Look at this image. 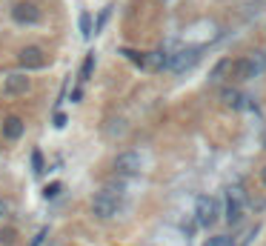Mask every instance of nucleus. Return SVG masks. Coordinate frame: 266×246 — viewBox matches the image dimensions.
I'll return each instance as SVG.
<instances>
[{
    "instance_id": "1",
    "label": "nucleus",
    "mask_w": 266,
    "mask_h": 246,
    "mask_svg": "<svg viewBox=\"0 0 266 246\" xmlns=\"http://www.w3.org/2000/svg\"><path fill=\"white\" fill-rule=\"evenodd\" d=\"M120 209H123V192L117 186H103L92 200V212L98 215L100 220H109V218L120 215Z\"/></svg>"
},
{
    "instance_id": "2",
    "label": "nucleus",
    "mask_w": 266,
    "mask_h": 246,
    "mask_svg": "<svg viewBox=\"0 0 266 246\" xmlns=\"http://www.w3.org/2000/svg\"><path fill=\"white\" fill-rule=\"evenodd\" d=\"M143 169H146V161H143V155L134 152V149L120 152V155L115 158V172L117 175H129V178H134V175H140Z\"/></svg>"
},
{
    "instance_id": "3",
    "label": "nucleus",
    "mask_w": 266,
    "mask_h": 246,
    "mask_svg": "<svg viewBox=\"0 0 266 246\" xmlns=\"http://www.w3.org/2000/svg\"><path fill=\"white\" fill-rule=\"evenodd\" d=\"M217 215H220V206H217L215 197L200 195L195 200V220H198V226H212L217 220Z\"/></svg>"
},
{
    "instance_id": "4",
    "label": "nucleus",
    "mask_w": 266,
    "mask_h": 246,
    "mask_svg": "<svg viewBox=\"0 0 266 246\" xmlns=\"http://www.w3.org/2000/svg\"><path fill=\"white\" fill-rule=\"evenodd\" d=\"M198 60H200V49H181V52H175V55H169L166 69H172L175 75H181V72H189Z\"/></svg>"
},
{
    "instance_id": "5",
    "label": "nucleus",
    "mask_w": 266,
    "mask_h": 246,
    "mask_svg": "<svg viewBox=\"0 0 266 246\" xmlns=\"http://www.w3.org/2000/svg\"><path fill=\"white\" fill-rule=\"evenodd\" d=\"M243 203H246L243 189H240V186H232V189L226 192V220H229V223H238V220H240Z\"/></svg>"
},
{
    "instance_id": "6",
    "label": "nucleus",
    "mask_w": 266,
    "mask_h": 246,
    "mask_svg": "<svg viewBox=\"0 0 266 246\" xmlns=\"http://www.w3.org/2000/svg\"><path fill=\"white\" fill-rule=\"evenodd\" d=\"M264 72H266V55H264V52H252L249 60L240 63V78H246V81L258 78V75H264Z\"/></svg>"
},
{
    "instance_id": "7",
    "label": "nucleus",
    "mask_w": 266,
    "mask_h": 246,
    "mask_svg": "<svg viewBox=\"0 0 266 246\" xmlns=\"http://www.w3.org/2000/svg\"><path fill=\"white\" fill-rule=\"evenodd\" d=\"M12 17H15V23H23V26H32L40 20V9L34 6V3H15V9H12Z\"/></svg>"
},
{
    "instance_id": "8",
    "label": "nucleus",
    "mask_w": 266,
    "mask_h": 246,
    "mask_svg": "<svg viewBox=\"0 0 266 246\" xmlns=\"http://www.w3.org/2000/svg\"><path fill=\"white\" fill-rule=\"evenodd\" d=\"M29 86H32L29 78H26V75H20V72H17V75H9L6 83H3L6 95H26V92H29Z\"/></svg>"
},
{
    "instance_id": "9",
    "label": "nucleus",
    "mask_w": 266,
    "mask_h": 246,
    "mask_svg": "<svg viewBox=\"0 0 266 246\" xmlns=\"http://www.w3.org/2000/svg\"><path fill=\"white\" fill-rule=\"evenodd\" d=\"M20 63L26 66V69H37V66L46 63V57H43V52L37 49V46H29V49L20 52Z\"/></svg>"
},
{
    "instance_id": "10",
    "label": "nucleus",
    "mask_w": 266,
    "mask_h": 246,
    "mask_svg": "<svg viewBox=\"0 0 266 246\" xmlns=\"http://www.w3.org/2000/svg\"><path fill=\"white\" fill-rule=\"evenodd\" d=\"M23 120L20 117H15V115H9L6 120H3V135L9 137V140H17V137H23Z\"/></svg>"
},
{
    "instance_id": "11",
    "label": "nucleus",
    "mask_w": 266,
    "mask_h": 246,
    "mask_svg": "<svg viewBox=\"0 0 266 246\" xmlns=\"http://www.w3.org/2000/svg\"><path fill=\"white\" fill-rule=\"evenodd\" d=\"M220 100H223L229 109H243V106H246V98H243L238 89H223V92H220Z\"/></svg>"
},
{
    "instance_id": "12",
    "label": "nucleus",
    "mask_w": 266,
    "mask_h": 246,
    "mask_svg": "<svg viewBox=\"0 0 266 246\" xmlns=\"http://www.w3.org/2000/svg\"><path fill=\"white\" fill-rule=\"evenodd\" d=\"M78 29H80V34H83V40L95 37V20H92L89 12H80V17H78Z\"/></svg>"
},
{
    "instance_id": "13",
    "label": "nucleus",
    "mask_w": 266,
    "mask_h": 246,
    "mask_svg": "<svg viewBox=\"0 0 266 246\" xmlns=\"http://www.w3.org/2000/svg\"><path fill=\"white\" fill-rule=\"evenodd\" d=\"M169 63V55H163V52H152L149 60H146V66H152V69H166Z\"/></svg>"
},
{
    "instance_id": "14",
    "label": "nucleus",
    "mask_w": 266,
    "mask_h": 246,
    "mask_svg": "<svg viewBox=\"0 0 266 246\" xmlns=\"http://www.w3.org/2000/svg\"><path fill=\"white\" fill-rule=\"evenodd\" d=\"M32 172L34 175H43V172H46V161H43V152H40V149L32 152Z\"/></svg>"
},
{
    "instance_id": "15",
    "label": "nucleus",
    "mask_w": 266,
    "mask_h": 246,
    "mask_svg": "<svg viewBox=\"0 0 266 246\" xmlns=\"http://www.w3.org/2000/svg\"><path fill=\"white\" fill-rule=\"evenodd\" d=\"M92 72H95V55H86L83 66H80V81H89Z\"/></svg>"
},
{
    "instance_id": "16",
    "label": "nucleus",
    "mask_w": 266,
    "mask_h": 246,
    "mask_svg": "<svg viewBox=\"0 0 266 246\" xmlns=\"http://www.w3.org/2000/svg\"><path fill=\"white\" fill-rule=\"evenodd\" d=\"M229 60H220V63L215 66V69H212V81H217V78H223V75H226V72H229Z\"/></svg>"
},
{
    "instance_id": "17",
    "label": "nucleus",
    "mask_w": 266,
    "mask_h": 246,
    "mask_svg": "<svg viewBox=\"0 0 266 246\" xmlns=\"http://www.w3.org/2000/svg\"><path fill=\"white\" fill-rule=\"evenodd\" d=\"M209 246H235V241H232V235H217V238L209 241Z\"/></svg>"
},
{
    "instance_id": "18",
    "label": "nucleus",
    "mask_w": 266,
    "mask_h": 246,
    "mask_svg": "<svg viewBox=\"0 0 266 246\" xmlns=\"http://www.w3.org/2000/svg\"><path fill=\"white\" fill-rule=\"evenodd\" d=\"M57 192H63V186H60V183H49V186L43 189V197H57Z\"/></svg>"
},
{
    "instance_id": "19",
    "label": "nucleus",
    "mask_w": 266,
    "mask_h": 246,
    "mask_svg": "<svg viewBox=\"0 0 266 246\" xmlns=\"http://www.w3.org/2000/svg\"><path fill=\"white\" fill-rule=\"evenodd\" d=\"M120 55H126V57H129V60H134V63H137V66H146V60H143V57H140L137 52H132V49H123V52H120Z\"/></svg>"
},
{
    "instance_id": "20",
    "label": "nucleus",
    "mask_w": 266,
    "mask_h": 246,
    "mask_svg": "<svg viewBox=\"0 0 266 246\" xmlns=\"http://www.w3.org/2000/svg\"><path fill=\"white\" fill-rule=\"evenodd\" d=\"M12 241H15V229H3V232H0V244L9 246Z\"/></svg>"
},
{
    "instance_id": "21",
    "label": "nucleus",
    "mask_w": 266,
    "mask_h": 246,
    "mask_svg": "<svg viewBox=\"0 0 266 246\" xmlns=\"http://www.w3.org/2000/svg\"><path fill=\"white\" fill-rule=\"evenodd\" d=\"M66 126V115L63 112H54V129H63Z\"/></svg>"
},
{
    "instance_id": "22",
    "label": "nucleus",
    "mask_w": 266,
    "mask_h": 246,
    "mask_svg": "<svg viewBox=\"0 0 266 246\" xmlns=\"http://www.w3.org/2000/svg\"><path fill=\"white\" fill-rule=\"evenodd\" d=\"M43 238H46V229H40V232H37V238H34V241H32L29 246H40V244H43Z\"/></svg>"
},
{
    "instance_id": "23",
    "label": "nucleus",
    "mask_w": 266,
    "mask_h": 246,
    "mask_svg": "<svg viewBox=\"0 0 266 246\" xmlns=\"http://www.w3.org/2000/svg\"><path fill=\"white\" fill-rule=\"evenodd\" d=\"M80 98H83V92H80V89H75V92H72V103H80Z\"/></svg>"
},
{
    "instance_id": "24",
    "label": "nucleus",
    "mask_w": 266,
    "mask_h": 246,
    "mask_svg": "<svg viewBox=\"0 0 266 246\" xmlns=\"http://www.w3.org/2000/svg\"><path fill=\"white\" fill-rule=\"evenodd\" d=\"M3 215H6V203H3V200H0V218H3Z\"/></svg>"
},
{
    "instance_id": "25",
    "label": "nucleus",
    "mask_w": 266,
    "mask_h": 246,
    "mask_svg": "<svg viewBox=\"0 0 266 246\" xmlns=\"http://www.w3.org/2000/svg\"><path fill=\"white\" fill-rule=\"evenodd\" d=\"M261 178H264V183H266V166H264V172H261Z\"/></svg>"
}]
</instances>
